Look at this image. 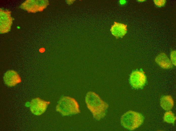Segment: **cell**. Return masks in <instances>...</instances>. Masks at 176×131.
<instances>
[{"label": "cell", "mask_w": 176, "mask_h": 131, "mask_svg": "<svg viewBox=\"0 0 176 131\" xmlns=\"http://www.w3.org/2000/svg\"><path fill=\"white\" fill-rule=\"evenodd\" d=\"M175 119L173 113L169 110L165 113L163 117L164 121L169 123H174Z\"/></svg>", "instance_id": "cell-12"}, {"label": "cell", "mask_w": 176, "mask_h": 131, "mask_svg": "<svg viewBox=\"0 0 176 131\" xmlns=\"http://www.w3.org/2000/svg\"><path fill=\"white\" fill-rule=\"evenodd\" d=\"M160 105L164 110L168 111L171 110L174 105V101L172 97L170 95L162 96L160 99Z\"/></svg>", "instance_id": "cell-11"}, {"label": "cell", "mask_w": 176, "mask_h": 131, "mask_svg": "<svg viewBox=\"0 0 176 131\" xmlns=\"http://www.w3.org/2000/svg\"><path fill=\"white\" fill-rule=\"evenodd\" d=\"M49 4L48 0H27L22 3L20 7L28 12L35 13L43 11Z\"/></svg>", "instance_id": "cell-4"}, {"label": "cell", "mask_w": 176, "mask_h": 131, "mask_svg": "<svg viewBox=\"0 0 176 131\" xmlns=\"http://www.w3.org/2000/svg\"><path fill=\"white\" fill-rule=\"evenodd\" d=\"M153 2L155 5L157 7H164L165 5L166 2L165 0H154Z\"/></svg>", "instance_id": "cell-13"}, {"label": "cell", "mask_w": 176, "mask_h": 131, "mask_svg": "<svg viewBox=\"0 0 176 131\" xmlns=\"http://www.w3.org/2000/svg\"><path fill=\"white\" fill-rule=\"evenodd\" d=\"M49 103V102L39 98L33 99L30 103V110L34 114L36 115H40L45 111Z\"/></svg>", "instance_id": "cell-7"}, {"label": "cell", "mask_w": 176, "mask_h": 131, "mask_svg": "<svg viewBox=\"0 0 176 131\" xmlns=\"http://www.w3.org/2000/svg\"><path fill=\"white\" fill-rule=\"evenodd\" d=\"M126 1L125 0H120V3L121 5H123L126 3Z\"/></svg>", "instance_id": "cell-15"}, {"label": "cell", "mask_w": 176, "mask_h": 131, "mask_svg": "<svg viewBox=\"0 0 176 131\" xmlns=\"http://www.w3.org/2000/svg\"><path fill=\"white\" fill-rule=\"evenodd\" d=\"M143 120L144 117L141 114L131 110L125 113L121 119V123L123 126L131 130L140 126Z\"/></svg>", "instance_id": "cell-3"}, {"label": "cell", "mask_w": 176, "mask_h": 131, "mask_svg": "<svg viewBox=\"0 0 176 131\" xmlns=\"http://www.w3.org/2000/svg\"><path fill=\"white\" fill-rule=\"evenodd\" d=\"M155 61L163 68L168 69L173 67V64L171 60L164 53H161L158 54L156 57Z\"/></svg>", "instance_id": "cell-10"}, {"label": "cell", "mask_w": 176, "mask_h": 131, "mask_svg": "<svg viewBox=\"0 0 176 131\" xmlns=\"http://www.w3.org/2000/svg\"><path fill=\"white\" fill-rule=\"evenodd\" d=\"M67 1V3L68 4H71V3H72V2H73V1Z\"/></svg>", "instance_id": "cell-16"}, {"label": "cell", "mask_w": 176, "mask_h": 131, "mask_svg": "<svg viewBox=\"0 0 176 131\" xmlns=\"http://www.w3.org/2000/svg\"><path fill=\"white\" fill-rule=\"evenodd\" d=\"M110 31L116 39L122 38L126 34L127 25L123 23L115 21L111 26Z\"/></svg>", "instance_id": "cell-8"}, {"label": "cell", "mask_w": 176, "mask_h": 131, "mask_svg": "<svg viewBox=\"0 0 176 131\" xmlns=\"http://www.w3.org/2000/svg\"><path fill=\"white\" fill-rule=\"evenodd\" d=\"M85 101L95 119L99 120L104 117L108 105L98 94L93 91L88 92L85 97Z\"/></svg>", "instance_id": "cell-1"}, {"label": "cell", "mask_w": 176, "mask_h": 131, "mask_svg": "<svg viewBox=\"0 0 176 131\" xmlns=\"http://www.w3.org/2000/svg\"><path fill=\"white\" fill-rule=\"evenodd\" d=\"M11 12L8 10L0 9V32L6 33L10 30L12 23L13 18Z\"/></svg>", "instance_id": "cell-6"}, {"label": "cell", "mask_w": 176, "mask_h": 131, "mask_svg": "<svg viewBox=\"0 0 176 131\" xmlns=\"http://www.w3.org/2000/svg\"><path fill=\"white\" fill-rule=\"evenodd\" d=\"M138 1L140 2H144L145 1V0H138Z\"/></svg>", "instance_id": "cell-17"}, {"label": "cell", "mask_w": 176, "mask_h": 131, "mask_svg": "<svg viewBox=\"0 0 176 131\" xmlns=\"http://www.w3.org/2000/svg\"><path fill=\"white\" fill-rule=\"evenodd\" d=\"M4 79L5 84L10 87L15 86L21 81L20 77L18 73L12 70L8 71L6 73Z\"/></svg>", "instance_id": "cell-9"}, {"label": "cell", "mask_w": 176, "mask_h": 131, "mask_svg": "<svg viewBox=\"0 0 176 131\" xmlns=\"http://www.w3.org/2000/svg\"><path fill=\"white\" fill-rule=\"evenodd\" d=\"M129 82L135 89L142 88L146 82V77L142 70H136L132 72L129 77Z\"/></svg>", "instance_id": "cell-5"}, {"label": "cell", "mask_w": 176, "mask_h": 131, "mask_svg": "<svg viewBox=\"0 0 176 131\" xmlns=\"http://www.w3.org/2000/svg\"><path fill=\"white\" fill-rule=\"evenodd\" d=\"M170 60L174 66H176V51L172 50L171 52L170 55Z\"/></svg>", "instance_id": "cell-14"}, {"label": "cell", "mask_w": 176, "mask_h": 131, "mask_svg": "<svg viewBox=\"0 0 176 131\" xmlns=\"http://www.w3.org/2000/svg\"><path fill=\"white\" fill-rule=\"evenodd\" d=\"M56 110L63 116L80 112L79 105L77 101L73 98L67 96H64L60 99L56 106Z\"/></svg>", "instance_id": "cell-2"}]
</instances>
